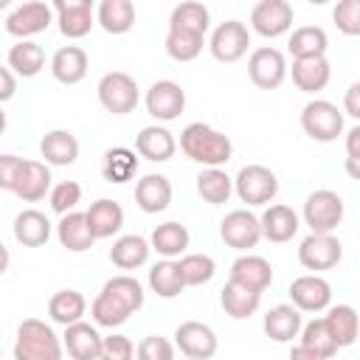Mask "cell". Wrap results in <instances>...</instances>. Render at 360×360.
<instances>
[{"instance_id":"836d02e7","label":"cell","mask_w":360,"mask_h":360,"mask_svg":"<svg viewBox=\"0 0 360 360\" xmlns=\"http://www.w3.org/2000/svg\"><path fill=\"white\" fill-rule=\"evenodd\" d=\"M84 312H87V301L79 290H59L48 301V315L59 326H70V323L82 321Z\"/></svg>"},{"instance_id":"7dc6e473","label":"cell","mask_w":360,"mask_h":360,"mask_svg":"<svg viewBox=\"0 0 360 360\" xmlns=\"http://www.w3.org/2000/svg\"><path fill=\"white\" fill-rule=\"evenodd\" d=\"M48 200H51V208H53L59 217L68 214V211H76V205L82 202V186H79L76 180H62V183H56V186L51 188Z\"/></svg>"},{"instance_id":"d6a6232c","label":"cell","mask_w":360,"mask_h":360,"mask_svg":"<svg viewBox=\"0 0 360 360\" xmlns=\"http://www.w3.org/2000/svg\"><path fill=\"white\" fill-rule=\"evenodd\" d=\"M6 65H8L17 76L31 79V76H37V73L45 68V51H42V45H37V42H31V39H20L17 45L8 48Z\"/></svg>"},{"instance_id":"8d00e7d4","label":"cell","mask_w":360,"mask_h":360,"mask_svg":"<svg viewBox=\"0 0 360 360\" xmlns=\"http://www.w3.org/2000/svg\"><path fill=\"white\" fill-rule=\"evenodd\" d=\"M329 48V37L323 28L318 25H301L290 34L287 51L292 59H304V56H323Z\"/></svg>"},{"instance_id":"d6986e66","label":"cell","mask_w":360,"mask_h":360,"mask_svg":"<svg viewBox=\"0 0 360 360\" xmlns=\"http://www.w3.org/2000/svg\"><path fill=\"white\" fill-rule=\"evenodd\" d=\"M259 219H262V233H264V239H267V242H276V245L290 242V239L298 233V228H301L298 214H295L290 205H281V202L267 205Z\"/></svg>"},{"instance_id":"2e32d148","label":"cell","mask_w":360,"mask_h":360,"mask_svg":"<svg viewBox=\"0 0 360 360\" xmlns=\"http://www.w3.org/2000/svg\"><path fill=\"white\" fill-rule=\"evenodd\" d=\"M301 343L292 346L290 357H309V360H329L338 354V343L326 326L323 318H312L309 323L301 326Z\"/></svg>"},{"instance_id":"ee69618b","label":"cell","mask_w":360,"mask_h":360,"mask_svg":"<svg viewBox=\"0 0 360 360\" xmlns=\"http://www.w3.org/2000/svg\"><path fill=\"white\" fill-rule=\"evenodd\" d=\"M180 270H183L186 287H200L217 276V262L208 253H186L180 256Z\"/></svg>"},{"instance_id":"30bf717a","label":"cell","mask_w":360,"mask_h":360,"mask_svg":"<svg viewBox=\"0 0 360 360\" xmlns=\"http://www.w3.org/2000/svg\"><path fill=\"white\" fill-rule=\"evenodd\" d=\"M248 76L259 90H276L287 79V59L281 51L264 45L248 56Z\"/></svg>"},{"instance_id":"9a60e30c","label":"cell","mask_w":360,"mask_h":360,"mask_svg":"<svg viewBox=\"0 0 360 360\" xmlns=\"http://www.w3.org/2000/svg\"><path fill=\"white\" fill-rule=\"evenodd\" d=\"M183 110H186V90L177 82L160 79L146 90V112L155 121H174L180 118Z\"/></svg>"},{"instance_id":"1f68e13d","label":"cell","mask_w":360,"mask_h":360,"mask_svg":"<svg viewBox=\"0 0 360 360\" xmlns=\"http://www.w3.org/2000/svg\"><path fill=\"white\" fill-rule=\"evenodd\" d=\"M323 321H326V326H329V332H332L338 349L352 346V343L357 340V335H360V315H357V309L349 307V304L329 307V312L323 315Z\"/></svg>"},{"instance_id":"f1b7e54d","label":"cell","mask_w":360,"mask_h":360,"mask_svg":"<svg viewBox=\"0 0 360 360\" xmlns=\"http://www.w3.org/2000/svg\"><path fill=\"white\" fill-rule=\"evenodd\" d=\"M39 155L51 166H70L79 158V141L70 129H51L39 141Z\"/></svg>"},{"instance_id":"60d3db41","label":"cell","mask_w":360,"mask_h":360,"mask_svg":"<svg viewBox=\"0 0 360 360\" xmlns=\"http://www.w3.org/2000/svg\"><path fill=\"white\" fill-rule=\"evenodd\" d=\"M197 194L208 205H222L233 194V177H228L219 166H205V172L197 177Z\"/></svg>"},{"instance_id":"7402d4cb","label":"cell","mask_w":360,"mask_h":360,"mask_svg":"<svg viewBox=\"0 0 360 360\" xmlns=\"http://www.w3.org/2000/svg\"><path fill=\"white\" fill-rule=\"evenodd\" d=\"M135 202L143 214H160L172 202V183L163 174H143L135 183Z\"/></svg>"},{"instance_id":"4fadbf2b","label":"cell","mask_w":360,"mask_h":360,"mask_svg":"<svg viewBox=\"0 0 360 360\" xmlns=\"http://www.w3.org/2000/svg\"><path fill=\"white\" fill-rule=\"evenodd\" d=\"M174 346L188 360H208L217 354V332L202 321H183L174 329Z\"/></svg>"},{"instance_id":"ba28073f","label":"cell","mask_w":360,"mask_h":360,"mask_svg":"<svg viewBox=\"0 0 360 360\" xmlns=\"http://www.w3.org/2000/svg\"><path fill=\"white\" fill-rule=\"evenodd\" d=\"M248 45H250V31H248V25L239 22V20H225V22H219V25L214 28V34H211V42H208L211 56H214L217 62H222V65L239 62V59L248 53Z\"/></svg>"},{"instance_id":"f5cc1de1","label":"cell","mask_w":360,"mask_h":360,"mask_svg":"<svg viewBox=\"0 0 360 360\" xmlns=\"http://www.w3.org/2000/svg\"><path fill=\"white\" fill-rule=\"evenodd\" d=\"M343 110H346V115H352L354 121H360V82L349 84V90L343 96Z\"/></svg>"},{"instance_id":"603a6c76","label":"cell","mask_w":360,"mask_h":360,"mask_svg":"<svg viewBox=\"0 0 360 360\" xmlns=\"http://www.w3.org/2000/svg\"><path fill=\"white\" fill-rule=\"evenodd\" d=\"M56 236H59V245L68 248L70 253H84L96 245V233L87 225V214H79V211L62 214L56 225Z\"/></svg>"},{"instance_id":"8992f818","label":"cell","mask_w":360,"mask_h":360,"mask_svg":"<svg viewBox=\"0 0 360 360\" xmlns=\"http://www.w3.org/2000/svg\"><path fill=\"white\" fill-rule=\"evenodd\" d=\"M343 219V200L338 191L332 188H318L307 197L304 202V222L309 225V231L318 233H332Z\"/></svg>"},{"instance_id":"bcb514c9","label":"cell","mask_w":360,"mask_h":360,"mask_svg":"<svg viewBox=\"0 0 360 360\" xmlns=\"http://www.w3.org/2000/svg\"><path fill=\"white\" fill-rule=\"evenodd\" d=\"M56 22H59L62 37H68V39H82V37L90 34V28H93L98 20L93 17V8H70V11H59Z\"/></svg>"},{"instance_id":"11a10c76","label":"cell","mask_w":360,"mask_h":360,"mask_svg":"<svg viewBox=\"0 0 360 360\" xmlns=\"http://www.w3.org/2000/svg\"><path fill=\"white\" fill-rule=\"evenodd\" d=\"M346 155L349 158H360V124L346 132Z\"/></svg>"},{"instance_id":"9f6ffc18","label":"cell","mask_w":360,"mask_h":360,"mask_svg":"<svg viewBox=\"0 0 360 360\" xmlns=\"http://www.w3.org/2000/svg\"><path fill=\"white\" fill-rule=\"evenodd\" d=\"M56 11H70V8H93V0H51Z\"/></svg>"},{"instance_id":"277c9868","label":"cell","mask_w":360,"mask_h":360,"mask_svg":"<svg viewBox=\"0 0 360 360\" xmlns=\"http://www.w3.org/2000/svg\"><path fill=\"white\" fill-rule=\"evenodd\" d=\"M98 101H101V107L107 110V112H112V115H127V112H132L135 107H138V98H141V93H138V82L129 76V73H124V70H110V73H104L101 79H98Z\"/></svg>"},{"instance_id":"44dd1931","label":"cell","mask_w":360,"mask_h":360,"mask_svg":"<svg viewBox=\"0 0 360 360\" xmlns=\"http://www.w3.org/2000/svg\"><path fill=\"white\" fill-rule=\"evenodd\" d=\"M51 163H39V160H25L22 172L14 183V194L22 202H39L45 194H51Z\"/></svg>"},{"instance_id":"d590c367","label":"cell","mask_w":360,"mask_h":360,"mask_svg":"<svg viewBox=\"0 0 360 360\" xmlns=\"http://www.w3.org/2000/svg\"><path fill=\"white\" fill-rule=\"evenodd\" d=\"M149 287H152V292L160 295V298H177V295L186 290V278H183L180 262H172V259L158 262V264L149 270Z\"/></svg>"},{"instance_id":"816d5d0a","label":"cell","mask_w":360,"mask_h":360,"mask_svg":"<svg viewBox=\"0 0 360 360\" xmlns=\"http://www.w3.org/2000/svg\"><path fill=\"white\" fill-rule=\"evenodd\" d=\"M22 158H17V155H0V188H6V191H14V183H17V177H20V172H22Z\"/></svg>"},{"instance_id":"7c38bea8","label":"cell","mask_w":360,"mask_h":360,"mask_svg":"<svg viewBox=\"0 0 360 360\" xmlns=\"http://www.w3.org/2000/svg\"><path fill=\"white\" fill-rule=\"evenodd\" d=\"M51 22H53V11L42 0H28V3H22L6 14V31L11 37H20V39H28V37L48 31Z\"/></svg>"},{"instance_id":"484cf974","label":"cell","mask_w":360,"mask_h":360,"mask_svg":"<svg viewBox=\"0 0 360 360\" xmlns=\"http://www.w3.org/2000/svg\"><path fill=\"white\" fill-rule=\"evenodd\" d=\"M87 68H90V59L79 45H65L51 59V73L62 84H79L87 76Z\"/></svg>"},{"instance_id":"680465c9","label":"cell","mask_w":360,"mask_h":360,"mask_svg":"<svg viewBox=\"0 0 360 360\" xmlns=\"http://www.w3.org/2000/svg\"><path fill=\"white\" fill-rule=\"evenodd\" d=\"M307 3H312V6H326L329 0H307Z\"/></svg>"},{"instance_id":"8fae6325","label":"cell","mask_w":360,"mask_h":360,"mask_svg":"<svg viewBox=\"0 0 360 360\" xmlns=\"http://www.w3.org/2000/svg\"><path fill=\"white\" fill-rule=\"evenodd\" d=\"M292 17L295 14L287 0H259L250 11V28L264 39H276L292 28Z\"/></svg>"},{"instance_id":"6f0895ef","label":"cell","mask_w":360,"mask_h":360,"mask_svg":"<svg viewBox=\"0 0 360 360\" xmlns=\"http://www.w3.org/2000/svg\"><path fill=\"white\" fill-rule=\"evenodd\" d=\"M343 169H346V174H349L352 180H360V158H346Z\"/></svg>"},{"instance_id":"9c48e42d","label":"cell","mask_w":360,"mask_h":360,"mask_svg":"<svg viewBox=\"0 0 360 360\" xmlns=\"http://www.w3.org/2000/svg\"><path fill=\"white\" fill-rule=\"evenodd\" d=\"M219 236L233 250H250L264 236L262 233V219L256 214H250L248 208H236V211L225 214V219L219 222Z\"/></svg>"},{"instance_id":"3957f363","label":"cell","mask_w":360,"mask_h":360,"mask_svg":"<svg viewBox=\"0 0 360 360\" xmlns=\"http://www.w3.org/2000/svg\"><path fill=\"white\" fill-rule=\"evenodd\" d=\"M233 191L248 205H270L278 194V177L262 163H248L233 177Z\"/></svg>"},{"instance_id":"83f0119b","label":"cell","mask_w":360,"mask_h":360,"mask_svg":"<svg viewBox=\"0 0 360 360\" xmlns=\"http://www.w3.org/2000/svg\"><path fill=\"white\" fill-rule=\"evenodd\" d=\"M135 149H138L141 158H146V160H152V163H163V160H169V158L174 155L177 141H174V135H172L166 127L152 124V127H143V129L138 132Z\"/></svg>"},{"instance_id":"f907efd6","label":"cell","mask_w":360,"mask_h":360,"mask_svg":"<svg viewBox=\"0 0 360 360\" xmlns=\"http://www.w3.org/2000/svg\"><path fill=\"white\" fill-rule=\"evenodd\" d=\"M135 354H138V349L127 335H107L104 338V357L107 360H129Z\"/></svg>"},{"instance_id":"f35d334b","label":"cell","mask_w":360,"mask_h":360,"mask_svg":"<svg viewBox=\"0 0 360 360\" xmlns=\"http://www.w3.org/2000/svg\"><path fill=\"white\" fill-rule=\"evenodd\" d=\"M96 20L107 34H127L135 25V3L132 0H101Z\"/></svg>"},{"instance_id":"7a4b0ae2","label":"cell","mask_w":360,"mask_h":360,"mask_svg":"<svg viewBox=\"0 0 360 360\" xmlns=\"http://www.w3.org/2000/svg\"><path fill=\"white\" fill-rule=\"evenodd\" d=\"M62 340L56 338L53 326L39 318H25L17 329L14 340V360H59Z\"/></svg>"},{"instance_id":"ffe728a7","label":"cell","mask_w":360,"mask_h":360,"mask_svg":"<svg viewBox=\"0 0 360 360\" xmlns=\"http://www.w3.org/2000/svg\"><path fill=\"white\" fill-rule=\"evenodd\" d=\"M262 326H264V335H267L270 340H276V343H290L292 338L301 335V326H304L301 309H298L295 304H276L273 309H267Z\"/></svg>"},{"instance_id":"5b68a950","label":"cell","mask_w":360,"mask_h":360,"mask_svg":"<svg viewBox=\"0 0 360 360\" xmlns=\"http://www.w3.org/2000/svg\"><path fill=\"white\" fill-rule=\"evenodd\" d=\"M301 127L312 141L332 143L343 132V112L338 110V104H332L326 98H312L301 110Z\"/></svg>"},{"instance_id":"e575fe53","label":"cell","mask_w":360,"mask_h":360,"mask_svg":"<svg viewBox=\"0 0 360 360\" xmlns=\"http://www.w3.org/2000/svg\"><path fill=\"white\" fill-rule=\"evenodd\" d=\"M152 250H158L163 259H174V256H183L191 236H188V228L183 222H163L152 231Z\"/></svg>"},{"instance_id":"b9f144b4","label":"cell","mask_w":360,"mask_h":360,"mask_svg":"<svg viewBox=\"0 0 360 360\" xmlns=\"http://www.w3.org/2000/svg\"><path fill=\"white\" fill-rule=\"evenodd\" d=\"M90 315H93V321H96L98 326L115 329V326H121V323L129 321L132 309H129L124 301H118L115 295H110V292L101 290V292L93 298V304H90Z\"/></svg>"},{"instance_id":"cb8c5ba5","label":"cell","mask_w":360,"mask_h":360,"mask_svg":"<svg viewBox=\"0 0 360 360\" xmlns=\"http://www.w3.org/2000/svg\"><path fill=\"white\" fill-rule=\"evenodd\" d=\"M231 278L250 287V290H259L264 292L270 284H273V267L264 256H256V253H242L233 264H231Z\"/></svg>"},{"instance_id":"ac0fdd59","label":"cell","mask_w":360,"mask_h":360,"mask_svg":"<svg viewBox=\"0 0 360 360\" xmlns=\"http://www.w3.org/2000/svg\"><path fill=\"white\" fill-rule=\"evenodd\" d=\"M292 84L301 93H321L329 79H332V68L326 56H304V59H292Z\"/></svg>"},{"instance_id":"91938a15","label":"cell","mask_w":360,"mask_h":360,"mask_svg":"<svg viewBox=\"0 0 360 360\" xmlns=\"http://www.w3.org/2000/svg\"><path fill=\"white\" fill-rule=\"evenodd\" d=\"M11 6V0H0V8H8Z\"/></svg>"},{"instance_id":"ab89813d","label":"cell","mask_w":360,"mask_h":360,"mask_svg":"<svg viewBox=\"0 0 360 360\" xmlns=\"http://www.w3.org/2000/svg\"><path fill=\"white\" fill-rule=\"evenodd\" d=\"M169 28H183V31H194V34L205 37L211 28V14L200 0H183L172 8Z\"/></svg>"},{"instance_id":"e0dca14e","label":"cell","mask_w":360,"mask_h":360,"mask_svg":"<svg viewBox=\"0 0 360 360\" xmlns=\"http://www.w3.org/2000/svg\"><path fill=\"white\" fill-rule=\"evenodd\" d=\"M68 354L73 360H98L104 357V338L98 335L96 326L76 321L70 326H65V338H62Z\"/></svg>"},{"instance_id":"f6af8a7d","label":"cell","mask_w":360,"mask_h":360,"mask_svg":"<svg viewBox=\"0 0 360 360\" xmlns=\"http://www.w3.org/2000/svg\"><path fill=\"white\" fill-rule=\"evenodd\" d=\"M101 290L110 292V295H115L118 301H124L132 312H138V309L143 307V287H141V281L132 278V276H112L110 281H104Z\"/></svg>"},{"instance_id":"db71d44e","label":"cell","mask_w":360,"mask_h":360,"mask_svg":"<svg viewBox=\"0 0 360 360\" xmlns=\"http://www.w3.org/2000/svg\"><path fill=\"white\" fill-rule=\"evenodd\" d=\"M0 82H3V90H0V101H8L11 96H14V90H17V79H14V70L6 65V68H0Z\"/></svg>"},{"instance_id":"c3c4849f","label":"cell","mask_w":360,"mask_h":360,"mask_svg":"<svg viewBox=\"0 0 360 360\" xmlns=\"http://www.w3.org/2000/svg\"><path fill=\"white\" fill-rule=\"evenodd\" d=\"M332 20L340 34L346 37H360V0H338Z\"/></svg>"},{"instance_id":"4316f807","label":"cell","mask_w":360,"mask_h":360,"mask_svg":"<svg viewBox=\"0 0 360 360\" xmlns=\"http://www.w3.org/2000/svg\"><path fill=\"white\" fill-rule=\"evenodd\" d=\"M84 214H87V225L96 233V239H110L124 228V208L110 197L90 202V208Z\"/></svg>"},{"instance_id":"74e56055","label":"cell","mask_w":360,"mask_h":360,"mask_svg":"<svg viewBox=\"0 0 360 360\" xmlns=\"http://www.w3.org/2000/svg\"><path fill=\"white\" fill-rule=\"evenodd\" d=\"M101 174L107 183H129L138 174V158L127 146L107 149L101 158Z\"/></svg>"},{"instance_id":"681fc988","label":"cell","mask_w":360,"mask_h":360,"mask_svg":"<svg viewBox=\"0 0 360 360\" xmlns=\"http://www.w3.org/2000/svg\"><path fill=\"white\" fill-rule=\"evenodd\" d=\"M138 357L141 360H172L174 357V346L160 338V335H149L138 343Z\"/></svg>"},{"instance_id":"d4e9b609","label":"cell","mask_w":360,"mask_h":360,"mask_svg":"<svg viewBox=\"0 0 360 360\" xmlns=\"http://www.w3.org/2000/svg\"><path fill=\"white\" fill-rule=\"evenodd\" d=\"M219 304H222L225 315H231L233 321H245V318H250L259 309L262 292L250 290V287H245V284H239L233 278H228V284L219 290Z\"/></svg>"},{"instance_id":"4dcf8cb0","label":"cell","mask_w":360,"mask_h":360,"mask_svg":"<svg viewBox=\"0 0 360 360\" xmlns=\"http://www.w3.org/2000/svg\"><path fill=\"white\" fill-rule=\"evenodd\" d=\"M149 250H152V242H146L143 236L138 233H127V236H118L110 248V262L121 270H135L141 264L149 262Z\"/></svg>"},{"instance_id":"f546056e","label":"cell","mask_w":360,"mask_h":360,"mask_svg":"<svg viewBox=\"0 0 360 360\" xmlns=\"http://www.w3.org/2000/svg\"><path fill=\"white\" fill-rule=\"evenodd\" d=\"M14 239L25 248H42L51 239V219L37 208L20 211L14 217Z\"/></svg>"},{"instance_id":"5bb4252c","label":"cell","mask_w":360,"mask_h":360,"mask_svg":"<svg viewBox=\"0 0 360 360\" xmlns=\"http://www.w3.org/2000/svg\"><path fill=\"white\" fill-rule=\"evenodd\" d=\"M290 301L301 312H323L332 304V284L318 273L298 276L290 281Z\"/></svg>"},{"instance_id":"7bdbcfd3","label":"cell","mask_w":360,"mask_h":360,"mask_svg":"<svg viewBox=\"0 0 360 360\" xmlns=\"http://www.w3.org/2000/svg\"><path fill=\"white\" fill-rule=\"evenodd\" d=\"M202 45H205V37L202 34H194V31L169 28V34H166V53L174 62H191V59H197L202 53Z\"/></svg>"},{"instance_id":"52a82bcc","label":"cell","mask_w":360,"mask_h":360,"mask_svg":"<svg viewBox=\"0 0 360 360\" xmlns=\"http://www.w3.org/2000/svg\"><path fill=\"white\" fill-rule=\"evenodd\" d=\"M343 256V245L335 233H318V231H309V236L301 239L298 245V262L307 267V270H332L338 267Z\"/></svg>"},{"instance_id":"6da1fadb","label":"cell","mask_w":360,"mask_h":360,"mask_svg":"<svg viewBox=\"0 0 360 360\" xmlns=\"http://www.w3.org/2000/svg\"><path fill=\"white\" fill-rule=\"evenodd\" d=\"M180 152L188 160L202 163V166H225L233 155V143L225 132L202 121H194L180 132Z\"/></svg>"}]
</instances>
